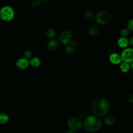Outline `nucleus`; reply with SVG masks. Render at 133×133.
<instances>
[{
	"label": "nucleus",
	"mask_w": 133,
	"mask_h": 133,
	"mask_svg": "<svg viewBox=\"0 0 133 133\" xmlns=\"http://www.w3.org/2000/svg\"><path fill=\"white\" fill-rule=\"evenodd\" d=\"M9 119V117L7 114L6 113H0V124H4L6 123Z\"/></svg>",
	"instance_id": "19"
},
{
	"label": "nucleus",
	"mask_w": 133,
	"mask_h": 133,
	"mask_svg": "<svg viewBox=\"0 0 133 133\" xmlns=\"http://www.w3.org/2000/svg\"><path fill=\"white\" fill-rule=\"evenodd\" d=\"M46 34L47 37L50 39L54 38L55 37L56 35V32L55 29L52 28H49L47 30Z\"/></svg>",
	"instance_id": "17"
},
{
	"label": "nucleus",
	"mask_w": 133,
	"mask_h": 133,
	"mask_svg": "<svg viewBox=\"0 0 133 133\" xmlns=\"http://www.w3.org/2000/svg\"><path fill=\"white\" fill-rule=\"evenodd\" d=\"M65 55L68 57H72L73 56L75 52V49L74 47L70 45H68L66 47L64 50Z\"/></svg>",
	"instance_id": "15"
},
{
	"label": "nucleus",
	"mask_w": 133,
	"mask_h": 133,
	"mask_svg": "<svg viewBox=\"0 0 133 133\" xmlns=\"http://www.w3.org/2000/svg\"><path fill=\"white\" fill-rule=\"evenodd\" d=\"M121 58L123 62L130 63L133 61V48H125L121 53Z\"/></svg>",
	"instance_id": "6"
},
{
	"label": "nucleus",
	"mask_w": 133,
	"mask_h": 133,
	"mask_svg": "<svg viewBox=\"0 0 133 133\" xmlns=\"http://www.w3.org/2000/svg\"><path fill=\"white\" fill-rule=\"evenodd\" d=\"M117 43L118 46L122 48H125L129 44L128 39H127V38L124 37H121L119 38L117 40Z\"/></svg>",
	"instance_id": "12"
},
{
	"label": "nucleus",
	"mask_w": 133,
	"mask_h": 133,
	"mask_svg": "<svg viewBox=\"0 0 133 133\" xmlns=\"http://www.w3.org/2000/svg\"><path fill=\"white\" fill-rule=\"evenodd\" d=\"M128 100L130 103L133 104V94L130 95L128 97Z\"/></svg>",
	"instance_id": "25"
},
{
	"label": "nucleus",
	"mask_w": 133,
	"mask_h": 133,
	"mask_svg": "<svg viewBox=\"0 0 133 133\" xmlns=\"http://www.w3.org/2000/svg\"><path fill=\"white\" fill-rule=\"evenodd\" d=\"M111 19V14L106 10L99 11L95 17L96 22L99 25L107 24L110 22Z\"/></svg>",
	"instance_id": "4"
},
{
	"label": "nucleus",
	"mask_w": 133,
	"mask_h": 133,
	"mask_svg": "<svg viewBox=\"0 0 133 133\" xmlns=\"http://www.w3.org/2000/svg\"><path fill=\"white\" fill-rule=\"evenodd\" d=\"M69 45H70V46H72L73 47H74V48H75V47L77 45V42H76L75 41H74V40L72 39V40L71 41V42H70Z\"/></svg>",
	"instance_id": "24"
},
{
	"label": "nucleus",
	"mask_w": 133,
	"mask_h": 133,
	"mask_svg": "<svg viewBox=\"0 0 133 133\" xmlns=\"http://www.w3.org/2000/svg\"><path fill=\"white\" fill-rule=\"evenodd\" d=\"M29 61V64L34 68H37L41 64V60L37 57H32Z\"/></svg>",
	"instance_id": "13"
},
{
	"label": "nucleus",
	"mask_w": 133,
	"mask_h": 133,
	"mask_svg": "<svg viewBox=\"0 0 133 133\" xmlns=\"http://www.w3.org/2000/svg\"><path fill=\"white\" fill-rule=\"evenodd\" d=\"M119 68L121 71L123 73H127L130 70V65L128 63L123 62L122 63H121Z\"/></svg>",
	"instance_id": "16"
},
{
	"label": "nucleus",
	"mask_w": 133,
	"mask_h": 133,
	"mask_svg": "<svg viewBox=\"0 0 133 133\" xmlns=\"http://www.w3.org/2000/svg\"><path fill=\"white\" fill-rule=\"evenodd\" d=\"M110 62L114 65H117L121 63L122 60L121 55L116 52H113L110 54L109 57Z\"/></svg>",
	"instance_id": "10"
},
{
	"label": "nucleus",
	"mask_w": 133,
	"mask_h": 133,
	"mask_svg": "<svg viewBox=\"0 0 133 133\" xmlns=\"http://www.w3.org/2000/svg\"><path fill=\"white\" fill-rule=\"evenodd\" d=\"M32 56H33L32 52L30 50H26L23 53L24 58H25L28 60H29V59H31L33 57Z\"/></svg>",
	"instance_id": "23"
},
{
	"label": "nucleus",
	"mask_w": 133,
	"mask_h": 133,
	"mask_svg": "<svg viewBox=\"0 0 133 133\" xmlns=\"http://www.w3.org/2000/svg\"><path fill=\"white\" fill-rule=\"evenodd\" d=\"M66 133H79L76 130H74V129H69V130L67 131Z\"/></svg>",
	"instance_id": "26"
},
{
	"label": "nucleus",
	"mask_w": 133,
	"mask_h": 133,
	"mask_svg": "<svg viewBox=\"0 0 133 133\" xmlns=\"http://www.w3.org/2000/svg\"><path fill=\"white\" fill-rule=\"evenodd\" d=\"M85 17L88 21H92L95 18L94 13L91 10H87L85 14Z\"/></svg>",
	"instance_id": "18"
},
{
	"label": "nucleus",
	"mask_w": 133,
	"mask_h": 133,
	"mask_svg": "<svg viewBox=\"0 0 133 133\" xmlns=\"http://www.w3.org/2000/svg\"><path fill=\"white\" fill-rule=\"evenodd\" d=\"M103 121L106 125L108 126H111L114 123L115 119L112 115H107L104 117Z\"/></svg>",
	"instance_id": "14"
},
{
	"label": "nucleus",
	"mask_w": 133,
	"mask_h": 133,
	"mask_svg": "<svg viewBox=\"0 0 133 133\" xmlns=\"http://www.w3.org/2000/svg\"><path fill=\"white\" fill-rule=\"evenodd\" d=\"M126 25L127 29L129 31H133V19H129L128 20Z\"/></svg>",
	"instance_id": "20"
},
{
	"label": "nucleus",
	"mask_w": 133,
	"mask_h": 133,
	"mask_svg": "<svg viewBox=\"0 0 133 133\" xmlns=\"http://www.w3.org/2000/svg\"><path fill=\"white\" fill-rule=\"evenodd\" d=\"M59 42L55 38L50 39L47 43L46 47L48 51L50 52H55L59 47Z\"/></svg>",
	"instance_id": "8"
},
{
	"label": "nucleus",
	"mask_w": 133,
	"mask_h": 133,
	"mask_svg": "<svg viewBox=\"0 0 133 133\" xmlns=\"http://www.w3.org/2000/svg\"><path fill=\"white\" fill-rule=\"evenodd\" d=\"M91 109L95 115L98 116H104L109 110V104L106 99L103 98H98L92 102Z\"/></svg>",
	"instance_id": "1"
},
{
	"label": "nucleus",
	"mask_w": 133,
	"mask_h": 133,
	"mask_svg": "<svg viewBox=\"0 0 133 133\" xmlns=\"http://www.w3.org/2000/svg\"><path fill=\"white\" fill-rule=\"evenodd\" d=\"M128 43L129 44H130L131 46H133V36L130 37L129 39H128Z\"/></svg>",
	"instance_id": "27"
},
{
	"label": "nucleus",
	"mask_w": 133,
	"mask_h": 133,
	"mask_svg": "<svg viewBox=\"0 0 133 133\" xmlns=\"http://www.w3.org/2000/svg\"><path fill=\"white\" fill-rule=\"evenodd\" d=\"M43 1H44V2H48V1H49V0H42Z\"/></svg>",
	"instance_id": "29"
},
{
	"label": "nucleus",
	"mask_w": 133,
	"mask_h": 133,
	"mask_svg": "<svg viewBox=\"0 0 133 133\" xmlns=\"http://www.w3.org/2000/svg\"><path fill=\"white\" fill-rule=\"evenodd\" d=\"M15 16V11L10 6H4L0 9V19L4 21L12 20Z\"/></svg>",
	"instance_id": "3"
},
{
	"label": "nucleus",
	"mask_w": 133,
	"mask_h": 133,
	"mask_svg": "<svg viewBox=\"0 0 133 133\" xmlns=\"http://www.w3.org/2000/svg\"><path fill=\"white\" fill-rule=\"evenodd\" d=\"M119 34L121 37H126L129 34V31L127 29H123L120 31Z\"/></svg>",
	"instance_id": "22"
},
{
	"label": "nucleus",
	"mask_w": 133,
	"mask_h": 133,
	"mask_svg": "<svg viewBox=\"0 0 133 133\" xmlns=\"http://www.w3.org/2000/svg\"><path fill=\"white\" fill-rule=\"evenodd\" d=\"M73 39V35L69 30L62 31L59 35V42L62 45H68L70 44Z\"/></svg>",
	"instance_id": "5"
},
{
	"label": "nucleus",
	"mask_w": 133,
	"mask_h": 133,
	"mask_svg": "<svg viewBox=\"0 0 133 133\" xmlns=\"http://www.w3.org/2000/svg\"><path fill=\"white\" fill-rule=\"evenodd\" d=\"M100 31V28L97 24H93L90 25L87 30V32L89 35L91 36H96Z\"/></svg>",
	"instance_id": "11"
},
{
	"label": "nucleus",
	"mask_w": 133,
	"mask_h": 133,
	"mask_svg": "<svg viewBox=\"0 0 133 133\" xmlns=\"http://www.w3.org/2000/svg\"><path fill=\"white\" fill-rule=\"evenodd\" d=\"M102 122L100 117L96 115H90L86 117L84 122L85 128L89 131L95 132L101 127Z\"/></svg>",
	"instance_id": "2"
},
{
	"label": "nucleus",
	"mask_w": 133,
	"mask_h": 133,
	"mask_svg": "<svg viewBox=\"0 0 133 133\" xmlns=\"http://www.w3.org/2000/svg\"><path fill=\"white\" fill-rule=\"evenodd\" d=\"M68 126L71 129L78 130L83 125L82 121L77 117H72L69 119L67 123Z\"/></svg>",
	"instance_id": "7"
},
{
	"label": "nucleus",
	"mask_w": 133,
	"mask_h": 133,
	"mask_svg": "<svg viewBox=\"0 0 133 133\" xmlns=\"http://www.w3.org/2000/svg\"><path fill=\"white\" fill-rule=\"evenodd\" d=\"M131 68L133 71V61L131 62Z\"/></svg>",
	"instance_id": "28"
},
{
	"label": "nucleus",
	"mask_w": 133,
	"mask_h": 133,
	"mask_svg": "<svg viewBox=\"0 0 133 133\" xmlns=\"http://www.w3.org/2000/svg\"><path fill=\"white\" fill-rule=\"evenodd\" d=\"M30 4L32 7L37 8L41 5V1L40 0H31L30 2Z\"/></svg>",
	"instance_id": "21"
},
{
	"label": "nucleus",
	"mask_w": 133,
	"mask_h": 133,
	"mask_svg": "<svg viewBox=\"0 0 133 133\" xmlns=\"http://www.w3.org/2000/svg\"><path fill=\"white\" fill-rule=\"evenodd\" d=\"M17 68L19 70L26 69L29 64V61L28 59L25 58H21L17 60L16 63Z\"/></svg>",
	"instance_id": "9"
}]
</instances>
